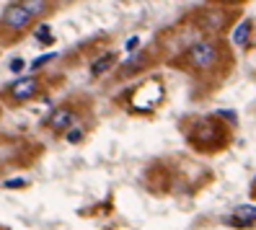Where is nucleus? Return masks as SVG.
Returning <instances> with one entry per match:
<instances>
[{
    "label": "nucleus",
    "mask_w": 256,
    "mask_h": 230,
    "mask_svg": "<svg viewBox=\"0 0 256 230\" xmlns=\"http://www.w3.org/2000/svg\"><path fill=\"white\" fill-rule=\"evenodd\" d=\"M47 3L44 0H26V3H10L3 13V26L8 28V32L13 34H21L24 28H28V24H32L36 16H42V13H47Z\"/></svg>",
    "instance_id": "f257e3e1"
},
{
    "label": "nucleus",
    "mask_w": 256,
    "mask_h": 230,
    "mask_svg": "<svg viewBox=\"0 0 256 230\" xmlns=\"http://www.w3.org/2000/svg\"><path fill=\"white\" fill-rule=\"evenodd\" d=\"M160 101H163V86H160L158 78H150L142 86L134 88V94H132V109L145 114V112H153Z\"/></svg>",
    "instance_id": "f03ea898"
},
{
    "label": "nucleus",
    "mask_w": 256,
    "mask_h": 230,
    "mask_svg": "<svg viewBox=\"0 0 256 230\" xmlns=\"http://www.w3.org/2000/svg\"><path fill=\"white\" fill-rule=\"evenodd\" d=\"M192 142L197 145V148H202V150L220 148L225 142V130L218 124L215 119H202L192 130Z\"/></svg>",
    "instance_id": "7ed1b4c3"
},
{
    "label": "nucleus",
    "mask_w": 256,
    "mask_h": 230,
    "mask_svg": "<svg viewBox=\"0 0 256 230\" xmlns=\"http://www.w3.org/2000/svg\"><path fill=\"white\" fill-rule=\"evenodd\" d=\"M218 54H220V47L218 42H197L192 44V47L186 50V62L194 68V70H210L215 62H218Z\"/></svg>",
    "instance_id": "20e7f679"
},
{
    "label": "nucleus",
    "mask_w": 256,
    "mask_h": 230,
    "mask_svg": "<svg viewBox=\"0 0 256 230\" xmlns=\"http://www.w3.org/2000/svg\"><path fill=\"white\" fill-rule=\"evenodd\" d=\"M39 78H34V75H28V78H18L16 83H10L6 88V96L13 101V104H24V101H32L36 94H39Z\"/></svg>",
    "instance_id": "39448f33"
},
{
    "label": "nucleus",
    "mask_w": 256,
    "mask_h": 230,
    "mask_svg": "<svg viewBox=\"0 0 256 230\" xmlns=\"http://www.w3.org/2000/svg\"><path fill=\"white\" fill-rule=\"evenodd\" d=\"M75 122V112L70 109V106H60V109H54L52 114H50V119H47V124H50V130H54V132H70V124Z\"/></svg>",
    "instance_id": "423d86ee"
},
{
    "label": "nucleus",
    "mask_w": 256,
    "mask_h": 230,
    "mask_svg": "<svg viewBox=\"0 0 256 230\" xmlns=\"http://www.w3.org/2000/svg\"><path fill=\"white\" fill-rule=\"evenodd\" d=\"M200 26L204 32H220L225 26V13L222 10H204L202 18H200Z\"/></svg>",
    "instance_id": "0eeeda50"
},
{
    "label": "nucleus",
    "mask_w": 256,
    "mask_h": 230,
    "mask_svg": "<svg viewBox=\"0 0 256 230\" xmlns=\"http://www.w3.org/2000/svg\"><path fill=\"white\" fill-rule=\"evenodd\" d=\"M230 222H233L236 228H248V225H254V222H256V207H238Z\"/></svg>",
    "instance_id": "6e6552de"
},
{
    "label": "nucleus",
    "mask_w": 256,
    "mask_h": 230,
    "mask_svg": "<svg viewBox=\"0 0 256 230\" xmlns=\"http://www.w3.org/2000/svg\"><path fill=\"white\" fill-rule=\"evenodd\" d=\"M116 62V57L114 52H106V54H101L98 60H94L91 62V75H104L106 70H112V65Z\"/></svg>",
    "instance_id": "1a4fd4ad"
},
{
    "label": "nucleus",
    "mask_w": 256,
    "mask_h": 230,
    "mask_svg": "<svg viewBox=\"0 0 256 230\" xmlns=\"http://www.w3.org/2000/svg\"><path fill=\"white\" fill-rule=\"evenodd\" d=\"M248 36H251V21H240L233 32V44L236 47H246Z\"/></svg>",
    "instance_id": "9d476101"
},
{
    "label": "nucleus",
    "mask_w": 256,
    "mask_h": 230,
    "mask_svg": "<svg viewBox=\"0 0 256 230\" xmlns=\"http://www.w3.org/2000/svg\"><path fill=\"white\" fill-rule=\"evenodd\" d=\"M142 60H145V57H142V52H134V60H130V62H124V65H122V78L132 75L134 70H138V68L142 65Z\"/></svg>",
    "instance_id": "9b49d317"
},
{
    "label": "nucleus",
    "mask_w": 256,
    "mask_h": 230,
    "mask_svg": "<svg viewBox=\"0 0 256 230\" xmlns=\"http://www.w3.org/2000/svg\"><path fill=\"white\" fill-rule=\"evenodd\" d=\"M36 39H39L42 44H52V42H54L52 28H50V26H39V28H36Z\"/></svg>",
    "instance_id": "f8f14e48"
},
{
    "label": "nucleus",
    "mask_w": 256,
    "mask_h": 230,
    "mask_svg": "<svg viewBox=\"0 0 256 230\" xmlns=\"http://www.w3.org/2000/svg\"><path fill=\"white\" fill-rule=\"evenodd\" d=\"M21 186H26L24 178H10V181H6V189H21Z\"/></svg>",
    "instance_id": "ddd939ff"
},
{
    "label": "nucleus",
    "mask_w": 256,
    "mask_h": 230,
    "mask_svg": "<svg viewBox=\"0 0 256 230\" xmlns=\"http://www.w3.org/2000/svg\"><path fill=\"white\" fill-rule=\"evenodd\" d=\"M83 140V132L80 130H70L68 132V142H80Z\"/></svg>",
    "instance_id": "4468645a"
},
{
    "label": "nucleus",
    "mask_w": 256,
    "mask_h": 230,
    "mask_svg": "<svg viewBox=\"0 0 256 230\" xmlns=\"http://www.w3.org/2000/svg\"><path fill=\"white\" fill-rule=\"evenodd\" d=\"M52 57H54V54L50 52V54H44V57H39V60H34V65H32V68H34V70H39V68H42L44 62H50V60H52Z\"/></svg>",
    "instance_id": "2eb2a0df"
},
{
    "label": "nucleus",
    "mask_w": 256,
    "mask_h": 230,
    "mask_svg": "<svg viewBox=\"0 0 256 230\" xmlns=\"http://www.w3.org/2000/svg\"><path fill=\"white\" fill-rule=\"evenodd\" d=\"M10 70H13V72H21V70H24V60H13Z\"/></svg>",
    "instance_id": "dca6fc26"
},
{
    "label": "nucleus",
    "mask_w": 256,
    "mask_h": 230,
    "mask_svg": "<svg viewBox=\"0 0 256 230\" xmlns=\"http://www.w3.org/2000/svg\"><path fill=\"white\" fill-rule=\"evenodd\" d=\"M138 44H140V42H138V39H134V36H132V39L127 42V50H130V52H132V50H138Z\"/></svg>",
    "instance_id": "f3484780"
}]
</instances>
